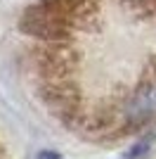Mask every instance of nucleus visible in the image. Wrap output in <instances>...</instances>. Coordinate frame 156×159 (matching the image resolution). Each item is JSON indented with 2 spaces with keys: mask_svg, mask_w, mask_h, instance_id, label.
<instances>
[{
  "mask_svg": "<svg viewBox=\"0 0 156 159\" xmlns=\"http://www.w3.org/2000/svg\"><path fill=\"white\" fill-rule=\"evenodd\" d=\"M154 138H156V135H147L144 140H140V143L128 152V157H125V159H140L142 154H147V152H149V147L154 145Z\"/></svg>",
  "mask_w": 156,
  "mask_h": 159,
  "instance_id": "nucleus-1",
  "label": "nucleus"
},
{
  "mask_svg": "<svg viewBox=\"0 0 156 159\" xmlns=\"http://www.w3.org/2000/svg\"><path fill=\"white\" fill-rule=\"evenodd\" d=\"M38 159H62V157H59V154H54V152H40Z\"/></svg>",
  "mask_w": 156,
  "mask_h": 159,
  "instance_id": "nucleus-2",
  "label": "nucleus"
}]
</instances>
